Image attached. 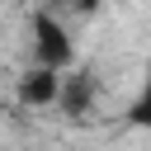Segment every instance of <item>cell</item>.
<instances>
[{
  "label": "cell",
  "instance_id": "6da1fadb",
  "mask_svg": "<svg viewBox=\"0 0 151 151\" xmlns=\"http://www.w3.org/2000/svg\"><path fill=\"white\" fill-rule=\"evenodd\" d=\"M28 33H33V66H47V71H71L76 66V38H71L61 14H52L47 5L33 9Z\"/></svg>",
  "mask_w": 151,
  "mask_h": 151
},
{
  "label": "cell",
  "instance_id": "5b68a950",
  "mask_svg": "<svg viewBox=\"0 0 151 151\" xmlns=\"http://www.w3.org/2000/svg\"><path fill=\"white\" fill-rule=\"evenodd\" d=\"M99 5H104V0H47V9H52V14H61V19H71V14H76V19H85V14H94Z\"/></svg>",
  "mask_w": 151,
  "mask_h": 151
},
{
  "label": "cell",
  "instance_id": "7a4b0ae2",
  "mask_svg": "<svg viewBox=\"0 0 151 151\" xmlns=\"http://www.w3.org/2000/svg\"><path fill=\"white\" fill-rule=\"evenodd\" d=\"M94 104H99V76H94V66H80V61H76L71 71H61L57 109H61L66 118H90Z\"/></svg>",
  "mask_w": 151,
  "mask_h": 151
},
{
  "label": "cell",
  "instance_id": "3957f363",
  "mask_svg": "<svg viewBox=\"0 0 151 151\" xmlns=\"http://www.w3.org/2000/svg\"><path fill=\"white\" fill-rule=\"evenodd\" d=\"M57 90H61V71H47V66H28L14 85V99L19 109H52L57 104Z\"/></svg>",
  "mask_w": 151,
  "mask_h": 151
},
{
  "label": "cell",
  "instance_id": "277c9868",
  "mask_svg": "<svg viewBox=\"0 0 151 151\" xmlns=\"http://www.w3.org/2000/svg\"><path fill=\"white\" fill-rule=\"evenodd\" d=\"M127 123H132V127H142V132H151V66H146V80H142L137 99L127 104Z\"/></svg>",
  "mask_w": 151,
  "mask_h": 151
}]
</instances>
